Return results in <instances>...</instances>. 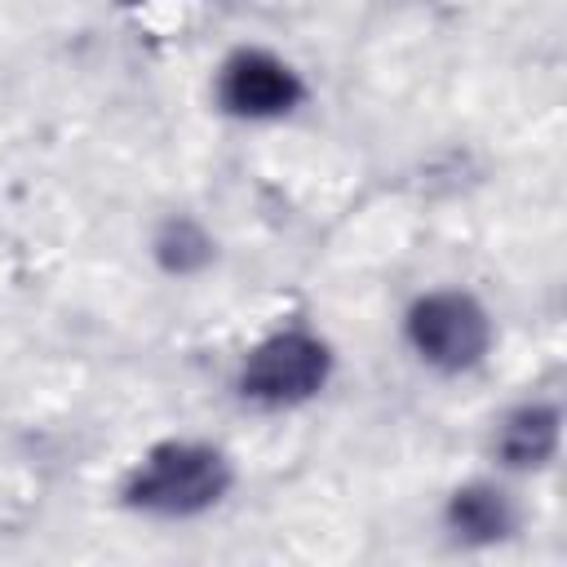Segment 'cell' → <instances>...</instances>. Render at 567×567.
<instances>
[{
	"label": "cell",
	"mask_w": 567,
	"mask_h": 567,
	"mask_svg": "<svg viewBox=\"0 0 567 567\" xmlns=\"http://www.w3.org/2000/svg\"><path fill=\"white\" fill-rule=\"evenodd\" d=\"M297 80L284 62L266 58V53H244L226 66V80H221V97L230 111L239 115H279L297 102Z\"/></svg>",
	"instance_id": "obj_4"
},
{
	"label": "cell",
	"mask_w": 567,
	"mask_h": 567,
	"mask_svg": "<svg viewBox=\"0 0 567 567\" xmlns=\"http://www.w3.org/2000/svg\"><path fill=\"white\" fill-rule=\"evenodd\" d=\"M558 443V416L549 408H523L518 416H509L505 434H501V452L509 465H540Z\"/></svg>",
	"instance_id": "obj_5"
},
{
	"label": "cell",
	"mask_w": 567,
	"mask_h": 567,
	"mask_svg": "<svg viewBox=\"0 0 567 567\" xmlns=\"http://www.w3.org/2000/svg\"><path fill=\"white\" fill-rule=\"evenodd\" d=\"M452 523H456L465 536L487 540V536H501V532L509 527V509H505V501H501L496 492L474 487V492H461V496H456V505H452Z\"/></svg>",
	"instance_id": "obj_6"
},
{
	"label": "cell",
	"mask_w": 567,
	"mask_h": 567,
	"mask_svg": "<svg viewBox=\"0 0 567 567\" xmlns=\"http://www.w3.org/2000/svg\"><path fill=\"white\" fill-rule=\"evenodd\" d=\"M323 368H328V354L319 341L310 337H275L266 341L248 368H244V394L261 399V403H292V399H306L310 390H319L323 381Z\"/></svg>",
	"instance_id": "obj_3"
},
{
	"label": "cell",
	"mask_w": 567,
	"mask_h": 567,
	"mask_svg": "<svg viewBox=\"0 0 567 567\" xmlns=\"http://www.w3.org/2000/svg\"><path fill=\"white\" fill-rule=\"evenodd\" d=\"M412 341L430 363L465 368L487 346V319L470 297L439 292L412 310Z\"/></svg>",
	"instance_id": "obj_2"
},
{
	"label": "cell",
	"mask_w": 567,
	"mask_h": 567,
	"mask_svg": "<svg viewBox=\"0 0 567 567\" xmlns=\"http://www.w3.org/2000/svg\"><path fill=\"white\" fill-rule=\"evenodd\" d=\"M226 465L208 447H164L146 461V470L133 483V501L159 514H190L221 496Z\"/></svg>",
	"instance_id": "obj_1"
}]
</instances>
